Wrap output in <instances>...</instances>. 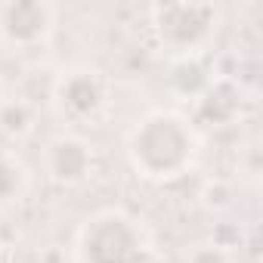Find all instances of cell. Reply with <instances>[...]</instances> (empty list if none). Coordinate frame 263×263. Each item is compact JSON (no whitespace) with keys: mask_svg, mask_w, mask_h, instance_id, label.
<instances>
[{"mask_svg":"<svg viewBox=\"0 0 263 263\" xmlns=\"http://www.w3.org/2000/svg\"><path fill=\"white\" fill-rule=\"evenodd\" d=\"M204 204L208 208H226L229 204V189L223 183H208L204 189Z\"/></svg>","mask_w":263,"mask_h":263,"instance_id":"4fadbf2b","label":"cell"},{"mask_svg":"<svg viewBox=\"0 0 263 263\" xmlns=\"http://www.w3.org/2000/svg\"><path fill=\"white\" fill-rule=\"evenodd\" d=\"M127 158L146 180H177L195 158V130L177 111H152L130 130Z\"/></svg>","mask_w":263,"mask_h":263,"instance_id":"6da1fadb","label":"cell"},{"mask_svg":"<svg viewBox=\"0 0 263 263\" xmlns=\"http://www.w3.org/2000/svg\"><path fill=\"white\" fill-rule=\"evenodd\" d=\"M34 127V111L22 99H4L0 102V134H7L10 140H22L31 134Z\"/></svg>","mask_w":263,"mask_h":263,"instance_id":"9c48e42d","label":"cell"},{"mask_svg":"<svg viewBox=\"0 0 263 263\" xmlns=\"http://www.w3.org/2000/svg\"><path fill=\"white\" fill-rule=\"evenodd\" d=\"M25 186H28V174H25L22 161L13 155H0V208L19 201Z\"/></svg>","mask_w":263,"mask_h":263,"instance_id":"30bf717a","label":"cell"},{"mask_svg":"<svg viewBox=\"0 0 263 263\" xmlns=\"http://www.w3.org/2000/svg\"><path fill=\"white\" fill-rule=\"evenodd\" d=\"M56 25V10L44 0H7L0 4V37L16 50L41 47Z\"/></svg>","mask_w":263,"mask_h":263,"instance_id":"277c9868","label":"cell"},{"mask_svg":"<svg viewBox=\"0 0 263 263\" xmlns=\"http://www.w3.org/2000/svg\"><path fill=\"white\" fill-rule=\"evenodd\" d=\"M4 99H7V96H4V81H0V102H4Z\"/></svg>","mask_w":263,"mask_h":263,"instance_id":"5bb4252c","label":"cell"},{"mask_svg":"<svg viewBox=\"0 0 263 263\" xmlns=\"http://www.w3.org/2000/svg\"><path fill=\"white\" fill-rule=\"evenodd\" d=\"M220 22V13L214 4L204 0H171V4H155L152 7V31L158 44L180 56H201L204 44L214 37Z\"/></svg>","mask_w":263,"mask_h":263,"instance_id":"3957f363","label":"cell"},{"mask_svg":"<svg viewBox=\"0 0 263 263\" xmlns=\"http://www.w3.org/2000/svg\"><path fill=\"white\" fill-rule=\"evenodd\" d=\"M78 263H155V254L130 214L99 211L78 232Z\"/></svg>","mask_w":263,"mask_h":263,"instance_id":"7a4b0ae2","label":"cell"},{"mask_svg":"<svg viewBox=\"0 0 263 263\" xmlns=\"http://www.w3.org/2000/svg\"><path fill=\"white\" fill-rule=\"evenodd\" d=\"M214 71L204 62V56H180L167 68V90L183 102H198L201 93L211 87Z\"/></svg>","mask_w":263,"mask_h":263,"instance_id":"ba28073f","label":"cell"},{"mask_svg":"<svg viewBox=\"0 0 263 263\" xmlns=\"http://www.w3.org/2000/svg\"><path fill=\"white\" fill-rule=\"evenodd\" d=\"M211 245L220 248V251H226V254H232V251L241 245V229L226 226V223H217L214 232H211Z\"/></svg>","mask_w":263,"mask_h":263,"instance_id":"8fae6325","label":"cell"},{"mask_svg":"<svg viewBox=\"0 0 263 263\" xmlns=\"http://www.w3.org/2000/svg\"><path fill=\"white\" fill-rule=\"evenodd\" d=\"M186 263H232V257L226 251L214 248L211 241H204V245H198L186 254Z\"/></svg>","mask_w":263,"mask_h":263,"instance_id":"7c38bea8","label":"cell"},{"mask_svg":"<svg viewBox=\"0 0 263 263\" xmlns=\"http://www.w3.org/2000/svg\"><path fill=\"white\" fill-rule=\"evenodd\" d=\"M44 167L56 186H81L84 180H90V174L96 167V155L84 137L62 134L47 143Z\"/></svg>","mask_w":263,"mask_h":263,"instance_id":"8992f818","label":"cell"},{"mask_svg":"<svg viewBox=\"0 0 263 263\" xmlns=\"http://www.w3.org/2000/svg\"><path fill=\"white\" fill-rule=\"evenodd\" d=\"M241 111V87L232 78H214L211 87L195 102V115L208 127H226Z\"/></svg>","mask_w":263,"mask_h":263,"instance_id":"52a82bcc","label":"cell"},{"mask_svg":"<svg viewBox=\"0 0 263 263\" xmlns=\"http://www.w3.org/2000/svg\"><path fill=\"white\" fill-rule=\"evenodd\" d=\"M53 102L65 121L87 124L105 105V84L93 68H71V71L59 74V81L53 87Z\"/></svg>","mask_w":263,"mask_h":263,"instance_id":"5b68a950","label":"cell"}]
</instances>
